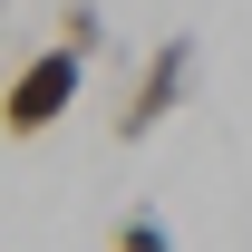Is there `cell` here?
I'll return each instance as SVG.
<instances>
[{
    "label": "cell",
    "mask_w": 252,
    "mask_h": 252,
    "mask_svg": "<svg viewBox=\"0 0 252 252\" xmlns=\"http://www.w3.org/2000/svg\"><path fill=\"white\" fill-rule=\"evenodd\" d=\"M194 68H204V49H194V30H165L146 59H136V78H126V107H117V146H146L175 107L194 97Z\"/></svg>",
    "instance_id": "6da1fadb"
},
{
    "label": "cell",
    "mask_w": 252,
    "mask_h": 252,
    "mask_svg": "<svg viewBox=\"0 0 252 252\" xmlns=\"http://www.w3.org/2000/svg\"><path fill=\"white\" fill-rule=\"evenodd\" d=\"M78 88H88V59H68L59 39H49V49H30V59L10 68V88H0V136H20V146H30V136H49V126L78 107Z\"/></svg>",
    "instance_id": "7a4b0ae2"
},
{
    "label": "cell",
    "mask_w": 252,
    "mask_h": 252,
    "mask_svg": "<svg viewBox=\"0 0 252 252\" xmlns=\"http://www.w3.org/2000/svg\"><path fill=\"white\" fill-rule=\"evenodd\" d=\"M59 49L68 59H107V10H97V0H68L59 10Z\"/></svg>",
    "instance_id": "3957f363"
},
{
    "label": "cell",
    "mask_w": 252,
    "mask_h": 252,
    "mask_svg": "<svg viewBox=\"0 0 252 252\" xmlns=\"http://www.w3.org/2000/svg\"><path fill=\"white\" fill-rule=\"evenodd\" d=\"M117 252H175V223H165L156 204H126L117 214Z\"/></svg>",
    "instance_id": "277c9868"
}]
</instances>
